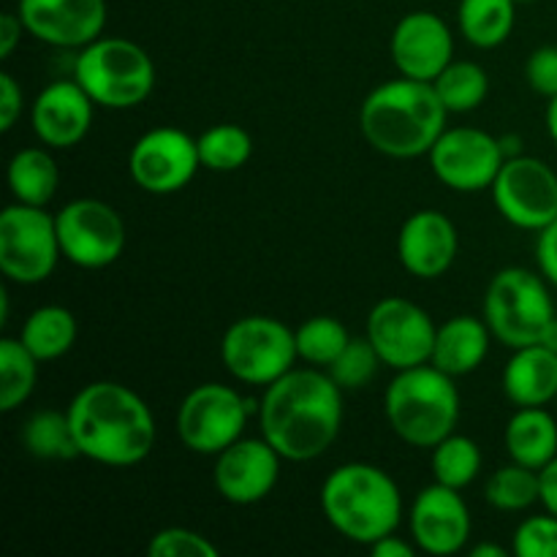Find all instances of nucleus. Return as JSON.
<instances>
[{"label":"nucleus","mask_w":557,"mask_h":557,"mask_svg":"<svg viewBox=\"0 0 557 557\" xmlns=\"http://www.w3.org/2000/svg\"><path fill=\"white\" fill-rule=\"evenodd\" d=\"M490 326L487 321H479L473 315H457L449 319L435 332V348L430 362L446 375H468L484 362L490 348Z\"/></svg>","instance_id":"obj_23"},{"label":"nucleus","mask_w":557,"mask_h":557,"mask_svg":"<svg viewBox=\"0 0 557 557\" xmlns=\"http://www.w3.org/2000/svg\"><path fill=\"white\" fill-rule=\"evenodd\" d=\"M504 392L515 406L539 408L557 397V354L547 346L515 348L504 370Z\"/></svg>","instance_id":"obj_22"},{"label":"nucleus","mask_w":557,"mask_h":557,"mask_svg":"<svg viewBox=\"0 0 557 557\" xmlns=\"http://www.w3.org/2000/svg\"><path fill=\"white\" fill-rule=\"evenodd\" d=\"M446 112L433 82H386L364 98L359 109V128L379 152L392 158H413L433 150L444 134Z\"/></svg>","instance_id":"obj_3"},{"label":"nucleus","mask_w":557,"mask_h":557,"mask_svg":"<svg viewBox=\"0 0 557 557\" xmlns=\"http://www.w3.org/2000/svg\"><path fill=\"white\" fill-rule=\"evenodd\" d=\"M392 60L408 79L433 82L451 63L455 38L446 22L430 11H413L392 33Z\"/></svg>","instance_id":"obj_19"},{"label":"nucleus","mask_w":557,"mask_h":557,"mask_svg":"<svg viewBox=\"0 0 557 557\" xmlns=\"http://www.w3.org/2000/svg\"><path fill=\"white\" fill-rule=\"evenodd\" d=\"M379 364L384 362H381L370 337H351L341 357L330 364V375L341 389H359L379 373Z\"/></svg>","instance_id":"obj_35"},{"label":"nucleus","mask_w":557,"mask_h":557,"mask_svg":"<svg viewBox=\"0 0 557 557\" xmlns=\"http://www.w3.org/2000/svg\"><path fill=\"white\" fill-rule=\"evenodd\" d=\"M277 476H281V455L267 438H239L218 455L215 487L228 504H259L272 493Z\"/></svg>","instance_id":"obj_17"},{"label":"nucleus","mask_w":557,"mask_h":557,"mask_svg":"<svg viewBox=\"0 0 557 557\" xmlns=\"http://www.w3.org/2000/svg\"><path fill=\"white\" fill-rule=\"evenodd\" d=\"M16 14L30 36L52 47H87L107 25L103 0H20Z\"/></svg>","instance_id":"obj_16"},{"label":"nucleus","mask_w":557,"mask_h":557,"mask_svg":"<svg viewBox=\"0 0 557 557\" xmlns=\"http://www.w3.org/2000/svg\"><path fill=\"white\" fill-rule=\"evenodd\" d=\"M384 411L392 430L406 444L433 449L455 433L460 419V392L451 375L435 364L400 370L384 397Z\"/></svg>","instance_id":"obj_5"},{"label":"nucleus","mask_w":557,"mask_h":557,"mask_svg":"<svg viewBox=\"0 0 557 557\" xmlns=\"http://www.w3.org/2000/svg\"><path fill=\"white\" fill-rule=\"evenodd\" d=\"M553 319V297L539 275L522 267H509L490 281L484 297V321L504 346H536Z\"/></svg>","instance_id":"obj_7"},{"label":"nucleus","mask_w":557,"mask_h":557,"mask_svg":"<svg viewBox=\"0 0 557 557\" xmlns=\"http://www.w3.org/2000/svg\"><path fill=\"white\" fill-rule=\"evenodd\" d=\"M60 250L85 270L114 264L125 248V226L117 210L98 199H76L54 215Z\"/></svg>","instance_id":"obj_11"},{"label":"nucleus","mask_w":557,"mask_h":557,"mask_svg":"<svg viewBox=\"0 0 557 557\" xmlns=\"http://www.w3.org/2000/svg\"><path fill=\"white\" fill-rule=\"evenodd\" d=\"M33 131L49 147H74L92 123V98L79 82H52L38 92L30 112Z\"/></svg>","instance_id":"obj_20"},{"label":"nucleus","mask_w":557,"mask_h":557,"mask_svg":"<svg viewBox=\"0 0 557 557\" xmlns=\"http://www.w3.org/2000/svg\"><path fill=\"white\" fill-rule=\"evenodd\" d=\"M332 375L288 370L261 400V433L283 460L308 462L335 444L343 422V395Z\"/></svg>","instance_id":"obj_1"},{"label":"nucleus","mask_w":557,"mask_h":557,"mask_svg":"<svg viewBox=\"0 0 557 557\" xmlns=\"http://www.w3.org/2000/svg\"><path fill=\"white\" fill-rule=\"evenodd\" d=\"M506 449L520 466L542 471L557 457V422L553 413L539 408H520L506 424Z\"/></svg>","instance_id":"obj_24"},{"label":"nucleus","mask_w":557,"mask_h":557,"mask_svg":"<svg viewBox=\"0 0 557 557\" xmlns=\"http://www.w3.org/2000/svg\"><path fill=\"white\" fill-rule=\"evenodd\" d=\"M250 413V403L232 386H196L180 406V441L196 455H221L234 441H239Z\"/></svg>","instance_id":"obj_10"},{"label":"nucleus","mask_w":557,"mask_h":557,"mask_svg":"<svg viewBox=\"0 0 557 557\" xmlns=\"http://www.w3.org/2000/svg\"><path fill=\"white\" fill-rule=\"evenodd\" d=\"M517 0H460V30L473 47L493 49L509 38L515 27Z\"/></svg>","instance_id":"obj_27"},{"label":"nucleus","mask_w":557,"mask_h":557,"mask_svg":"<svg viewBox=\"0 0 557 557\" xmlns=\"http://www.w3.org/2000/svg\"><path fill=\"white\" fill-rule=\"evenodd\" d=\"M511 553L517 557H557V517H531L515 531Z\"/></svg>","instance_id":"obj_36"},{"label":"nucleus","mask_w":557,"mask_h":557,"mask_svg":"<svg viewBox=\"0 0 557 557\" xmlns=\"http://www.w3.org/2000/svg\"><path fill=\"white\" fill-rule=\"evenodd\" d=\"M150 557H218V547L188 528H166L147 544Z\"/></svg>","instance_id":"obj_37"},{"label":"nucleus","mask_w":557,"mask_h":557,"mask_svg":"<svg viewBox=\"0 0 557 557\" xmlns=\"http://www.w3.org/2000/svg\"><path fill=\"white\" fill-rule=\"evenodd\" d=\"M482 468V451L466 435H446L441 444L433 446V476L438 484L451 490H462L479 476Z\"/></svg>","instance_id":"obj_31"},{"label":"nucleus","mask_w":557,"mask_h":557,"mask_svg":"<svg viewBox=\"0 0 557 557\" xmlns=\"http://www.w3.org/2000/svg\"><path fill=\"white\" fill-rule=\"evenodd\" d=\"M504 161L500 141L479 128L444 131L430 150V166L435 177L446 188L460 194L493 188Z\"/></svg>","instance_id":"obj_14"},{"label":"nucleus","mask_w":557,"mask_h":557,"mask_svg":"<svg viewBox=\"0 0 557 557\" xmlns=\"http://www.w3.org/2000/svg\"><path fill=\"white\" fill-rule=\"evenodd\" d=\"M294 335H297L299 357L315 368H330L351 341L346 326L332 315H315V319L305 321Z\"/></svg>","instance_id":"obj_34"},{"label":"nucleus","mask_w":557,"mask_h":557,"mask_svg":"<svg viewBox=\"0 0 557 557\" xmlns=\"http://www.w3.org/2000/svg\"><path fill=\"white\" fill-rule=\"evenodd\" d=\"M82 457L125 468L147 460L156 446V419L136 392L112 381L85 386L69 406Z\"/></svg>","instance_id":"obj_2"},{"label":"nucleus","mask_w":557,"mask_h":557,"mask_svg":"<svg viewBox=\"0 0 557 557\" xmlns=\"http://www.w3.org/2000/svg\"><path fill=\"white\" fill-rule=\"evenodd\" d=\"M22 114V87L11 74H0V131L14 128Z\"/></svg>","instance_id":"obj_39"},{"label":"nucleus","mask_w":557,"mask_h":557,"mask_svg":"<svg viewBox=\"0 0 557 557\" xmlns=\"http://www.w3.org/2000/svg\"><path fill=\"white\" fill-rule=\"evenodd\" d=\"M38 359L14 337L0 341V411H14L30 397L36 386Z\"/></svg>","instance_id":"obj_29"},{"label":"nucleus","mask_w":557,"mask_h":557,"mask_svg":"<svg viewBox=\"0 0 557 557\" xmlns=\"http://www.w3.org/2000/svg\"><path fill=\"white\" fill-rule=\"evenodd\" d=\"M58 223L44 207L11 205L0 215V270L9 281L33 286L52 275L58 264Z\"/></svg>","instance_id":"obj_9"},{"label":"nucleus","mask_w":557,"mask_h":557,"mask_svg":"<svg viewBox=\"0 0 557 557\" xmlns=\"http://www.w3.org/2000/svg\"><path fill=\"white\" fill-rule=\"evenodd\" d=\"M22 343L27 351L38 359V362H52V359L63 357L76 341V321L71 310L58 308V305H47L27 315L25 326H22Z\"/></svg>","instance_id":"obj_25"},{"label":"nucleus","mask_w":557,"mask_h":557,"mask_svg":"<svg viewBox=\"0 0 557 557\" xmlns=\"http://www.w3.org/2000/svg\"><path fill=\"white\" fill-rule=\"evenodd\" d=\"M411 533L422 553L435 557L460 553L471 536V515L460 490L438 482L424 487L413 500Z\"/></svg>","instance_id":"obj_18"},{"label":"nucleus","mask_w":557,"mask_h":557,"mask_svg":"<svg viewBox=\"0 0 557 557\" xmlns=\"http://www.w3.org/2000/svg\"><path fill=\"white\" fill-rule=\"evenodd\" d=\"M555 403H557V397H555Z\"/></svg>","instance_id":"obj_49"},{"label":"nucleus","mask_w":557,"mask_h":557,"mask_svg":"<svg viewBox=\"0 0 557 557\" xmlns=\"http://www.w3.org/2000/svg\"><path fill=\"white\" fill-rule=\"evenodd\" d=\"M539 500L549 515L557 517V457L539 471Z\"/></svg>","instance_id":"obj_41"},{"label":"nucleus","mask_w":557,"mask_h":557,"mask_svg":"<svg viewBox=\"0 0 557 557\" xmlns=\"http://www.w3.org/2000/svg\"><path fill=\"white\" fill-rule=\"evenodd\" d=\"M60 183L58 166L52 156L38 147L20 150L9 163V188L16 196V201L33 207L49 205Z\"/></svg>","instance_id":"obj_26"},{"label":"nucleus","mask_w":557,"mask_h":557,"mask_svg":"<svg viewBox=\"0 0 557 557\" xmlns=\"http://www.w3.org/2000/svg\"><path fill=\"white\" fill-rule=\"evenodd\" d=\"M547 131L553 136V141L557 145V96L549 98V107H547Z\"/></svg>","instance_id":"obj_46"},{"label":"nucleus","mask_w":557,"mask_h":557,"mask_svg":"<svg viewBox=\"0 0 557 557\" xmlns=\"http://www.w3.org/2000/svg\"><path fill=\"white\" fill-rule=\"evenodd\" d=\"M441 101L449 112H471L487 98L490 82L482 65L468 60H451L444 71L433 79Z\"/></svg>","instance_id":"obj_30"},{"label":"nucleus","mask_w":557,"mask_h":557,"mask_svg":"<svg viewBox=\"0 0 557 557\" xmlns=\"http://www.w3.org/2000/svg\"><path fill=\"white\" fill-rule=\"evenodd\" d=\"M536 259H539V267H542L544 277H547L553 286H557V218L547 228L539 232Z\"/></svg>","instance_id":"obj_40"},{"label":"nucleus","mask_w":557,"mask_h":557,"mask_svg":"<svg viewBox=\"0 0 557 557\" xmlns=\"http://www.w3.org/2000/svg\"><path fill=\"white\" fill-rule=\"evenodd\" d=\"M397 253H400L403 267L413 277L433 281V277L444 275L457 259L455 223L444 212H413L400 228Z\"/></svg>","instance_id":"obj_21"},{"label":"nucleus","mask_w":557,"mask_h":557,"mask_svg":"<svg viewBox=\"0 0 557 557\" xmlns=\"http://www.w3.org/2000/svg\"><path fill=\"white\" fill-rule=\"evenodd\" d=\"M471 557H506V549L498 547V544H479Z\"/></svg>","instance_id":"obj_45"},{"label":"nucleus","mask_w":557,"mask_h":557,"mask_svg":"<svg viewBox=\"0 0 557 557\" xmlns=\"http://www.w3.org/2000/svg\"><path fill=\"white\" fill-rule=\"evenodd\" d=\"M528 82L539 96H557V47H542L528 58Z\"/></svg>","instance_id":"obj_38"},{"label":"nucleus","mask_w":557,"mask_h":557,"mask_svg":"<svg viewBox=\"0 0 557 557\" xmlns=\"http://www.w3.org/2000/svg\"><path fill=\"white\" fill-rule=\"evenodd\" d=\"M435 324L419 305L403 297L381 299L368 319V337L381 362L395 370L419 368L433 359Z\"/></svg>","instance_id":"obj_13"},{"label":"nucleus","mask_w":557,"mask_h":557,"mask_svg":"<svg viewBox=\"0 0 557 557\" xmlns=\"http://www.w3.org/2000/svg\"><path fill=\"white\" fill-rule=\"evenodd\" d=\"M498 141H500V152H504L506 161H509V158L522 156V139H520V136L506 134V136H500Z\"/></svg>","instance_id":"obj_44"},{"label":"nucleus","mask_w":557,"mask_h":557,"mask_svg":"<svg viewBox=\"0 0 557 557\" xmlns=\"http://www.w3.org/2000/svg\"><path fill=\"white\" fill-rule=\"evenodd\" d=\"M321 509L341 536L370 547L397 531L403 498L389 473L368 462H348L326 476Z\"/></svg>","instance_id":"obj_4"},{"label":"nucleus","mask_w":557,"mask_h":557,"mask_svg":"<svg viewBox=\"0 0 557 557\" xmlns=\"http://www.w3.org/2000/svg\"><path fill=\"white\" fill-rule=\"evenodd\" d=\"M201 166L212 172H234L245 166L253 152V141L239 125H215L196 139Z\"/></svg>","instance_id":"obj_32"},{"label":"nucleus","mask_w":557,"mask_h":557,"mask_svg":"<svg viewBox=\"0 0 557 557\" xmlns=\"http://www.w3.org/2000/svg\"><path fill=\"white\" fill-rule=\"evenodd\" d=\"M370 553H373L375 557H411L413 549H411V544L400 542V539L392 536L389 533V536H384V539H379L375 544H370Z\"/></svg>","instance_id":"obj_43"},{"label":"nucleus","mask_w":557,"mask_h":557,"mask_svg":"<svg viewBox=\"0 0 557 557\" xmlns=\"http://www.w3.org/2000/svg\"><path fill=\"white\" fill-rule=\"evenodd\" d=\"M484 498L498 511L531 509L539 500V471L520 466V462L500 468L490 476Z\"/></svg>","instance_id":"obj_33"},{"label":"nucleus","mask_w":557,"mask_h":557,"mask_svg":"<svg viewBox=\"0 0 557 557\" xmlns=\"http://www.w3.org/2000/svg\"><path fill=\"white\" fill-rule=\"evenodd\" d=\"M517 3H533V0H517Z\"/></svg>","instance_id":"obj_48"},{"label":"nucleus","mask_w":557,"mask_h":557,"mask_svg":"<svg viewBox=\"0 0 557 557\" xmlns=\"http://www.w3.org/2000/svg\"><path fill=\"white\" fill-rule=\"evenodd\" d=\"M131 177L147 194H174L194 180L201 166L199 145L185 131H147L131 150Z\"/></svg>","instance_id":"obj_15"},{"label":"nucleus","mask_w":557,"mask_h":557,"mask_svg":"<svg viewBox=\"0 0 557 557\" xmlns=\"http://www.w3.org/2000/svg\"><path fill=\"white\" fill-rule=\"evenodd\" d=\"M22 30H25V25H22L20 14L0 16V58H11V52H14L16 44H20Z\"/></svg>","instance_id":"obj_42"},{"label":"nucleus","mask_w":557,"mask_h":557,"mask_svg":"<svg viewBox=\"0 0 557 557\" xmlns=\"http://www.w3.org/2000/svg\"><path fill=\"white\" fill-rule=\"evenodd\" d=\"M74 79L98 107L131 109L156 87V65L125 38H96L76 54Z\"/></svg>","instance_id":"obj_6"},{"label":"nucleus","mask_w":557,"mask_h":557,"mask_svg":"<svg viewBox=\"0 0 557 557\" xmlns=\"http://www.w3.org/2000/svg\"><path fill=\"white\" fill-rule=\"evenodd\" d=\"M542 346H547L549 351L557 354V315L553 321H549V326L544 330V337H542Z\"/></svg>","instance_id":"obj_47"},{"label":"nucleus","mask_w":557,"mask_h":557,"mask_svg":"<svg viewBox=\"0 0 557 557\" xmlns=\"http://www.w3.org/2000/svg\"><path fill=\"white\" fill-rule=\"evenodd\" d=\"M25 449L38 460H74L79 455L69 413L36 411L22 428Z\"/></svg>","instance_id":"obj_28"},{"label":"nucleus","mask_w":557,"mask_h":557,"mask_svg":"<svg viewBox=\"0 0 557 557\" xmlns=\"http://www.w3.org/2000/svg\"><path fill=\"white\" fill-rule=\"evenodd\" d=\"M490 190L511 226L542 232L557 218V174L539 158L517 156L504 161Z\"/></svg>","instance_id":"obj_12"},{"label":"nucleus","mask_w":557,"mask_h":557,"mask_svg":"<svg viewBox=\"0 0 557 557\" xmlns=\"http://www.w3.org/2000/svg\"><path fill=\"white\" fill-rule=\"evenodd\" d=\"M228 373L253 386H270L294 368L297 335L270 315H248L234 321L221 343Z\"/></svg>","instance_id":"obj_8"}]
</instances>
